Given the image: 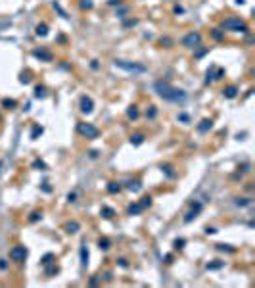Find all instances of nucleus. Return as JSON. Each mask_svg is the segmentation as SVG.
I'll return each instance as SVG.
<instances>
[{"label":"nucleus","instance_id":"obj_39","mask_svg":"<svg viewBox=\"0 0 255 288\" xmlns=\"http://www.w3.org/2000/svg\"><path fill=\"white\" fill-rule=\"evenodd\" d=\"M213 36H215V39H222V35L219 33V29H215V31H213Z\"/></svg>","mask_w":255,"mask_h":288},{"label":"nucleus","instance_id":"obj_12","mask_svg":"<svg viewBox=\"0 0 255 288\" xmlns=\"http://www.w3.org/2000/svg\"><path fill=\"white\" fill-rule=\"evenodd\" d=\"M222 94H225L226 98H234V96H236V94H238V88L234 87V85H230V87H226L225 90H222Z\"/></svg>","mask_w":255,"mask_h":288},{"label":"nucleus","instance_id":"obj_30","mask_svg":"<svg viewBox=\"0 0 255 288\" xmlns=\"http://www.w3.org/2000/svg\"><path fill=\"white\" fill-rule=\"evenodd\" d=\"M175 248H176V250H182V248H184V240H182V238L175 240Z\"/></svg>","mask_w":255,"mask_h":288},{"label":"nucleus","instance_id":"obj_32","mask_svg":"<svg viewBox=\"0 0 255 288\" xmlns=\"http://www.w3.org/2000/svg\"><path fill=\"white\" fill-rule=\"evenodd\" d=\"M2 104H4V106H6V108H10V109H12V108L15 106V100H4Z\"/></svg>","mask_w":255,"mask_h":288},{"label":"nucleus","instance_id":"obj_18","mask_svg":"<svg viewBox=\"0 0 255 288\" xmlns=\"http://www.w3.org/2000/svg\"><path fill=\"white\" fill-rule=\"evenodd\" d=\"M46 33H48V27L42 23V25H36V35L39 36H46Z\"/></svg>","mask_w":255,"mask_h":288},{"label":"nucleus","instance_id":"obj_22","mask_svg":"<svg viewBox=\"0 0 255 288\" xmlns=\"http://www.w3.org/2000/svg\"><path fill=\"white\" fill-rule=\"evenodd\" d=\"M35 96H36V98H44V96H46V88H44V87H36V88H35Z\"/></svg>","mask_w":255,"mask_h":288},{"label":"nucleus","instance_id":"obj_11","mask_svg":"<svg viewBox=\"0 0 255 288\" xmlns=\"http://www.w3.org/2000/svg\"><path fill=\"white\" fill-rule=\"evenodd\" d=\"M127 188H129V190H132V192H138L140 188H142V185H140V181L134 179V181H127Z\"/></svg>","mask_w":255,"mask_h":288},{"label":"nucleus","instance_id":"obj_27","mask_svg":"<svg viewBox=\"0 0 255 288\" xmlns=\"http://www.w3.org/2000/svg\"><path fill=\"white\" fill-rule=\"evenodd\" d=\"M81 8H82V10H90V8H92V2H90V0H82V2H81Z\"/></svg>","mask_w":255,"mask_h":288},{"label":"nucleus","instance_id":"obj_2","mask_svg":"<svg viewBox=\"0 0 255 288\" xmlns=\"http://www.w3.org/2000/svg\"><path fill=\"white\" fill-rule=\"evenodd\" d=\"M222 29H226V31H236V33H247V25L242 21V19H238V17H228V19H225L222 21Z\"/></svg>","mask_w":255,"mask_h":288},{"label":"nucleus","instance_id":"obj_23","mask_svg":"<svg viewBox=\"0 0 255 288\" xmlns=\"http://www.w3.org/2000/svg\"><path fill=\"white\" fill-rule=\"evenodd\" d=\"M140 206H142L144 209H146V207H150V206H152V196H144V198H142V202H140Z\"/></svg>","mask_w":255,"mask_h":288},{"label":"nucleus","instance_id":"obj_19","mask_svg":"<svg viewBox=\"0 0 255 288\" xmlns=\"http://www.w3.org/2000/svg\"><path fill=\"white\" fill-rule=\"evenodd\" d=\"M81 263H82V265H86V263H88V252H86V248H85V246L81 248Z\"/></svg>","mask_w":255,"mask_h":288},{"label":"nucleus","instance_id":"obj_15","mask_svg":"<svg viewBox=\"0 0 255 288\" xmlns=\"http://www.w3.org/2000/svg\"><path fill=\"white\" fill-rule=\"evenodd\" d=\"M107 192H109V194H117V192H121V185H119V182H109V185H107Z\"/></svg>","mask_w":255,"mask_h":288},{"label":"nucleus","instance_id":"obj_31","mask_svg":"<svg viewBox=\"0 0 255 288\" xmlns=\"http://www.w3.org/2000/svg\"><path fill=\"white\" fill-rule=\"evenodd\" d=\"M161 169H163L165 173H167V175H169V177H175V173H173V171H171V165H163V167H161Z\"/></svg>","mask_w":255,"mask_h":288},{"label":"nucleus","instance_id":"obj_29","mask_svg":"<svg viewBox=\"0 0 255 288\" xmlns=\"http://www.w3.org/2000/svg\"><path fill=\"white\" fill-rule=\"evenodd\" d=\"M33 167H36V169H40V171H44V169H46V165L42 163V161H39V160H36L35 163H33Z\"/></svg>","mask_w":255,"mask_h":288},{"label":"nucleus","instance_id":"obj_10","mask_svg":"<svg viewBox=\"0 0 255 288\" xmlns=\"http://www.w3.org/2000/svg\"><path fill=\"white\" fill-rule=\"evenodd\" d=\"M79 229H81V225L77 223V221H69V223H65V233H69V234L77 233Z\"/></svg>","mask_w":255,"mask_h":288},{"label":"nucleus","instance_id":"obj_4","mask_svg":"<svg viewBox=\"0 0 255 288\" xmlns=\"http://www.w3.org/2000/svg\"><path fill=\"white\" fill-rule=\"evenodd\" d=\"M77 131L86 138H98V135H100V131H98L94 125H90V123H79L77 125Z\"/></svg>","mask_w":255,"mask_h":288},{"label":"nucleus","instance_id":"obj_42","mask_svg":"<svg viewBox=\"0 0 255 288\" xmlns=\"http://www.w3.org/2000/svg\"><path fill=\"white\" fill-rule=\"evenodd\" d=\"M0 269H6V261L4 259H0Z\"/></svg>","mask_w":255,"mask_h":288},{"label":"nucleus","instance_id":"obj_1","mask_svg":"<svg viewBox=\"0 0 255 288\" xmlns=\"http://www.w3.org/2000/svg\"><path fill=\"white\" fill-rule=\"evenodd\" d=\"M155 90H157V94L163 98V100H169V102H182L186 98L184 90L175 88L167 81H157V83H155Z\"/></svg>","mask_w":255,"mask_h":288},{"label":"nucleus","instance_id":"obj_33","mask_svg":"<svg viewBox=\"0 0 255 288\" xmlns=\"http://www.w3.org/2000/svg\"><path fill=\"white\" fill-rule=\"evenodd\" d=\"M155 113H157V109H155L154 106L150 108V112H146V115H148V117H155Z\"/></svg>","mask_w":255,"mask_h":288},{"label":"nucleus","instance_id":"obj_20","mask_svg":"<svg viewBox=\"0 0 255 288\" xmlns=\"http://www.w3.org/2000/svg\"><path fill=\"white\" fill-rule=\"evenodd\" d=\"M109 244H111V242H109L107 238H100V240H98V246H100V250H109Z\"/></svg>","mask_w":255,"mask_h":288},{"label":"nucleus","instance_id":"obj_9","mask_svg":"<svg viewBox=\"0 0 255 288\" xmlns=\"http://www.w3.org/2000/svg\"><path fill=\"white\" fill-rule=\"evenodd\" d=\"M211 127H213V121H211V119H204V121L197 125V131H200V133H207Z\"/></svg>","mask_w":255,"mask_h":288},{"label":"nucleus","instance_id":"obj_16","mask_svg":"<svg viewBox=\"0 0 255 288\" xmlns=\"http://www.w3.org/2000/svg\"><path fill=\"white\" fill-rule=\"evenodd\" d=\"M102 215L106 217V219H111L113 215H115V209H113V207H107V206H104V207H102Z\"/></svg>","mask_w":255,"mask_h":288},{"label":"nucleus","instance_id":"obj_24","mask_svg":"<svg viewBox=\"0 0 255 288\" xmlns=\"http://www.w3.org/2000/svg\"><path fill=\"white\" fill-rule=\"evenodd\" d=\"M127 115H129V117H131V119H136V117H138V109L132 106V108H131V109H129V112H127Z\"/></svg>","mask_w":255,"mask_h":288},{"label":"nucleus","instance_id":"obj_34","mask_svg":"<svg viewBox=\"0 0 255 288\" xmlns=\"http://www.w3.org/2000/svg\"><path fill=\"white\" fill-rule=\"evenodd\" d=\"M236 204H238V206H247L249 200H247V198H240V200H236Z\"/></svg>","mask_w":255,"mask_h":288},{"label":"nucleus","instance_id":"obj_37","mask_svg":"<svg viewBox=\"0 0 255 288\" xmlns=\"http://www.w3.org/2000/svg\"><path fill=\"white\" fill-rule=\"evenodd\" d=\"M58 273V267H50V269H46V275H54Z\"/></svg>","mask_w":255,"mask_h":288},{"label":"nucleus","instance_id":"obj_6","mask_svg":"<svg viewBox=\"0 0 255 288\" xmlns=\"http://www.w3.org/2000/svg\"><path fill=\"white\" fill-rule=\"evenodd\" d=\"M200 43H201V35L200 33H188L184 39H182V46H186V48H196Z\"/></svg>","mask_w":255,"mask_h":288},{"label":"nucleus","instance_id":"obj_17","mask_svg":"<svg viewBox=\"0 0 255 288\" xmlns=\"http://www.w3.org/2000/svg\"><path fill=\"white\" fill-rule=\"evenodd\" d=\"M142 140H144V135H142V133H136V135H132V137H131V142L136 144V146L142 144Z\"/></svg>","mask_w":255,"mask_h":288},{"label":"nucleus","instance_id":"obj_21","mask_svg":"<svg viewBox=\"0 0 255 288\" xmlns=\"http://www.w3.org/2000/svg\"><path fill=\"white\" fill-rule=\"evenodd\" d=\"M222 73H225L222 69H217V79H221V77H222ZM213 79H215V77H213V73H211V71H207V79H205V81L209 83V81H213Z\"/></svg>","mask_w":255,"mask_h":288},{"label":"nucleus","instance_id":"obj_36","mask_svg":"<svg viewBox=\"0 0 255 288\" xmlns=\"http://www.w3.org/2000/svg\"><path fill=\"white\" fill-rule=\"evenodd\" d=\"M217 250H226V252H234V248H226L225 244H217Z\"/></svg>","mask_w":255,"mask_h":288},{"label":"nucleus","instance_id":"obj_13","mask_svg":"<svg viewBox=\"0 0 255 288\" xmlns=\"http://www.w3.org/2000/svg\"><path fill=\"white\" fill-rule=\"evenodd\" d=\"M142 209L144 207L140 206V204H131V206H129V215H138Z\"/></svg>","mask_w":255,"mask_h":288},{"label":"nucleus","instance_id":"obj_35","mask_svg":"<svg viewBox=\"0 0 255 288\" xmlns=\"http://www.w3.org/2000/svg\"><path fill=\"white\" fill-rule=\"evenodd\" d=\"M39 133H42V127H35V131H33V135H31V137L36 138V137H39Z\"/></svg>","mask_w":255,"mask_h":288},{"label":"nucleus","instance_id":"obj_38","mask_svg":"<svg viewBox=\"0 0 255 288\" xmlns=\"http://www.w3.org/2000/svg\"><path fill=\"white\" fill-rule=\"evenodd\" d=\"M75 198H77V194H75V192H71V194L67 196V200H69V202H75Z\"/></svg>","mask_w":255,"mask_h":288},{"label":"nucleus","instance_id":"obj_28","mask_svg":"<svg viewBox=\"0 0 255 288\" xmlns=\"http://www.w3.org/2000/svg\"><path fill=\"white\" fill-rule=\"evenodd\" d=\"M225 263L222 261H217V263H207V269H219V267H222Z\"/></svg>","mask_w":255,"mask_h":288},{"label":"nucleus","instance_id":"obj_5","mask_svg":"<svg viewBox=\"0 0 255 288\" xmlns=\"http://www.w3.org/2000/svg\"><path fill=\"white\" fill-rule=\"evenodd\" d=\"M27 258V248L25 246H14L10 250V259L12 261H25Z\"/></svg>","mask_w":255,"mask_h":288},{"label":"nucleus","instance_id":"obj_7","mask_svg":"<svg viewBox=\"0 0 255 288\" xmlns=\"http://www.w3.org/2000/svg\"><path fill=\"white\" fill-rule=\"evenodd\" d=\"M200 211H201V204H194V206H192V209H190V211L184 215V223H190L192 219H196Z\"/></svg>","mask_w":255,"mask_h":288},{"label":"nucleus","instance_id":"obj_25","mask_svg":"<svg viewBox=\"0 0 255 288\" xmlns=\"http://www.w3.org/2000/svg\"><path fill=\"white\" fill-rule=\"evenodd\" d=\"M40 217H42V213H40V211H33V213H31V217H29V219H31V221L35 223V221H39Z\"/></svg>","mask_w":255,"mask_h":288},{"label":"nucleus","instance_id":"obj_14","mask_svg":"<svg viewBox=\"0 0 255 288\" xmlns=\"http://www.w3.org/2000/svg\"><path fill=\"white\" fill-rule=\"evenodd\" d=\"M33 54H35L36 58H42V60H46V62L52 60V54H50V52H44V50H35Z\"/></svg>","mask_w":255,"mask_h":288},{"label":"nucleus","instance_id":"obj_26","mask_svg":"<svg viewBox=\"0 0 255 288\" xmlns=\"http://www.w3.org/2000/svg\"><path fill=\"white\" fill-rule=\"evenodd\" d=\"M52 259H54V255H52V254L44 255V258H42V265H50V263H52Z\"/></svg>","mask_w":255,"mask_h":288},{"label":"nucleus","instance_id":"obj_41","mask_svg":"<svg viewBox=\"0 0 255 288\" xmlns=\"http://www.w3.org/2000/svg\"><path fill=\"white\" fill-rule=\"evenodd\" d=\"M205 233H207V234H215L217 230H215V229H211V227H207V229H205Z\"/></svg>","mask_w":255,"mask_h":288},{"label":"nucleus","instance_id":"obj_8","mask_svg":"<svg viewBox=\"0 0 255 288\" xmlns=\"http://www.w3.org/2000/svg\"><path fill=\"white\" fill-rule=\"evenodd\" d=\"M92 108H94V104H92V98L82 96V98H81V112H82V113H90Z\"/></svg>","mask_w":255,"mask_h":288},{"label":"nucleus","instance_id":"obj_40","mask_svg":"<svg viewBox=\"0 0 255 288\" xmlns=\"http://www.w3.org/2000/svg\"><path fill=\"white\" fill-rule=\"evenodd\" d=\"M161 44H173V40L171 39H161Z\"/></svg>","mask_w":255,"mask_h":288},{"label":"nucleus","instance_id":"obj_3","mask_svg":"<svg viewBox=\"0 0 255 288\" xmlns=\"http://www.w3.org/2000/svg\"><path fill=\"white\" fill-rule=\"evenodd\" d=\"M115 64V67H121V69H125V71H132V73H144L146 71V65H142V64H131V62H125V60H115L113 62Z\"/></svg>","mask_w":255,"mask_h":288}]
</instances>
